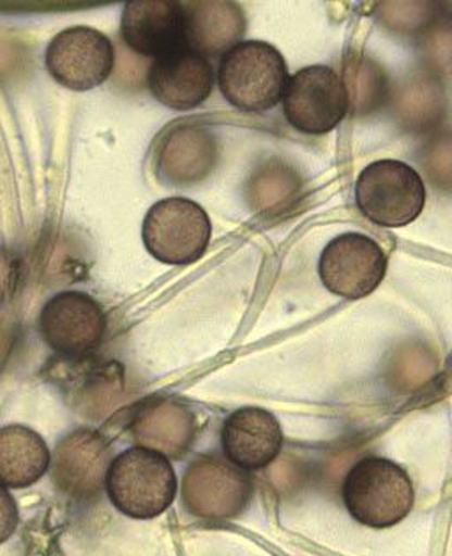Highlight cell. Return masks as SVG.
I'll use <instances>...</instances> for the list:
<instances>
[{
	"mask_svg": "<svg viewBox=\"0 0 452 556\" xmlns=\"http://www.w3.org/2000/svg\"><path fill=\"white\" fill-rule=\"evenodd\" d=\"M349 87L343 78L329 66L302 67L290 76L282 112L297 131L306 135H325L343 121L349 112Z\"/></svg>",
	"mask_w": 452,
	"mask_h": 556,
	"instance_id": "obj_7",
	"label": "cell"
},
{
	"mask_svg": "<svg viewBox=\"0 0 452 556\" xmlns=\"http://www.w3.org/2000/svg\"><path fill=\"white\" fill-rule=\"evenodd\" d=\"M112 463V451L103 434L95 429H75L53 451V484L71 500L90 502L106 488Z\"/></svg>",
	"mask_w": 452,
	"mask_h": 556,
	"instance_id": "obj_11",
	"label": "cell"
},
{
	"mask_svg": "<svg viewBox=\"0 0 452 556\" xmlns=\"http://www.w3.org/2000/svg\"><path fill=\"white\" fill-rule=\"evenodd\" d=\"M222 445L225 457L237 467L260 470L268 467L281 453V426L271 412L244 406L225 420Z\"/></svg>",
	"mask_w": 452,
	"mask_h": 556,
	"instance_id": "obj_14",
	"label": "cell"
},
{
	"mask_svg": "<svg viewBox=\"0 0 452 556\" xmlns=\"http://www.w3.org/2000/svg\"><path fill=\"white\" fill-rule=\"evenodd\" d=\"M106 493L115 509L133 519H154L174 504L177 477L168 457L151 448L118 454L110 468Z\"/></svg>",
	"mask_w": 452,
	"mask_h": 556,
	"instance_id": "obj_3",
	"label": "cell"
},
{
	"mask_svg": "<svg viewBox=\"0 0 452 556\" xmlns=\"http://www.w3.org/2000/svg\"><path fill=\"white\" fill-rule=\"evenodd\" d=\"M355 202L378 227L401 228L423 213L426 188L417 170L403 161H373L355 182Z\"/></svg>",
	"mask_w": 452,
	"mask_h": 556,
	"instance_id": "obj_4",
	"label": "cell"
},
{
	"mask_svg": "<svg viewBox=\"0 0 452 556\" xmlns=\"http://www.w3.org/2000/svg\"><path fill=\"white\" fill-rule=\"evenodd\" d=\"M211 236V217L205 208L183 197L154 203L141 225L147 251L166 265H189L202 258Z\"/></svg>",
	"mask_w": 452,
	"mask_h": 556,
	"instance_id": "obj_6",
	"label": "cell"
},
{
	"mask_svg": "<svg viewBox=\"0 0 452 556\" xmlns=\"http://www.w3.org/2000/svg\"><path fill=\"white\" fill-rule=\"evenodd\" d=\"M341 496L357 523L377 530L401 523L415 502L414 484L405 468L380 456L364 457L350 468Z\"/></svg>",
	"mask_w": 452,
	"mask_h": 556,
	"instance_id": "obj_1",
	"label": "cell"
},
{
	"mask_svg": "<svg viewBox=\"0 0 452 556\" xmlns=\"http://www.w3.org/2000/svg\"><path fill=\"white\" fill-rule=\"evenodd\" d=\"M287 62L278 48L265 41H240L223 53L217 84L228 103L244 112L273 110L285 96Z\"/></svg>",
	"mask_w": 452,
	"mask_h": 556,
	"instance_id": "obj_2",
	"label": "cell"
},
{
	"mask_svg": "<svg viewBox=\"0 0 452 556\" xmlns=\"http://www.w3.org/2000/svg\"><path fill=\"white\" fill-rule=\"evenodd\" d=\"M39 334L64 357L92 354L106 334V313L89 293L67 290L56 293L39 313Z\"/></svg>",
	"mask_w": 452,
	"mask_h": 556,
	"instance_id": "obj_8",
	"label": "cell"
},
{
	"mask_svg": "<svg viewBox=\"0 0 452 556\" xmlns=\"http://www.w3.org/2000/svg\"><path fill=\"white\" fill-rule=\"evenodd\" d=\"M318 273L324 287L338 298H367L386 278V251L364 233H341L322 251Z\"/></svg>",
	"mask_w": 452,
	"mask_h": 556,
	"instance_id": "obj_10",
	"label": "cell"
},
{
	"mask_svg": "<svg viewBox=\"0 0 452 556\" xmlns=\"http://www.w3.org/2000/svg\"><path fill=\"white\" fill-rule=\"evenodd\" d=\"M214 78L209 59L189 47L155 59L147 73V84L155 100L179 112L205 103L214 89Z\"/></svg>",
	"mask_w": 452,
	"mask_h": 556,
	"instance_id": "obj_13",
	"label": "cell"
},
{
	"mask_svg": "<svg viewBox=\"0 0 452 556\" xmlns=\"http://www.w3.org/2000/svg\"><path fill=\"white\" fill-rule=\"evenodd\" d=\"M50 462L47 443L33 429L11 425L0 431V476L5 488L18 490L38 482Z\"/></svg>",
	"mask_w": 452,
	"mask_h": 556,
	"instance_id": "obj_17",
	"label": "cell"
},
{
	"mask_svg": "<svg viewBox=\"0 0 452 556\" xmlns=\"http://www.w3.org/2000/svg\"><path fill=\"white\" fill-rule=\"evenodd\" d=\"M214 140L208 131L200 129L184 128L174 131L172 137L166 138L165 146L161 147L160 172L161 177H166L168 182L180 185L183 179L184 165L191 160L203 177L211 172L214 165Z\"/></svg>",
	"mask_w": 452,
	"mask_h": 556,
	"instance_id": "obj_18",
	"label": "cell"
},
{
	"mask_svg": "<svg viewBox=\"0 0 452 556\" xmlns=\"http://www.w3.org/2000/svg\"><path fill=\"white\" fill-rule=\"evenodd\" d=\"M188 18V47L214 58L239 45L246 29L244 13L234 2L184 4Z\"/></svg>",
	"mask_w": 452,
	"mask_h": 556,
	"instance_id": "obj_16",
	"label": "cell"
},
{
	"mask_svg": "<svg viewBox=\"0 0 452 556\" xmlns=\"http://www.w3.org/2000/svg\"><path fill=\"white\" fill-rule=\"evenodd\" d=\"M253 479L228 457L205 454L184 471L183 504L203 521H230L244 513L253 496Z\"/></svg>",
	"mask_w": 452,
	"mask_h": 556,
	"instance_id": "obj_5",
	"label": "cell"
},
{
	"mask_svg": "<svg viewBox=\"0 0 452 556\" xmlns=\"http://www.w3.org/2000/svg\"><path fill=\"white\" fill-rule=\"evenodd\" d=\"M138 447L151 448L166 457L188 453L197 433L194 415L177 401L152 397L138 406L129 426Z\"/></svg>",
	"mask_w": 452,
	"mask_h": 556,
	"instance_id": "obj_15",
	"label": "cell"
},
{
	"mask_svg": "<svg viewBox=\"0 0 452 556\" xmlns=\"http://www.w3.org/2000/svg\"><path fill=\"white\" fill-rule=\"evenodd\" d=\"M121 34L133 52L165 58L188 47L186 8L174 0H131L123 11Z\"/></svg>",
	"mask_w": 452,
	"mask_h": 556,
	"instance_id": "obj_12",
	"label": "cell"
},
{
	"mask_svg": "<svg viewBox=\"0 0 452 556\" xmlns=\"http://www.w3.org/2000/svg\"><path fill=\"white\" fill-rule=\"evenodd\" d=\"M45 62L61 86L85 92L109 80L115 67V47L103 33L75 25L50 41Z\"/></svg>",
	"mask_w": 452,
	"mask_h": 556,
	"instance_id": "obj_9",
	"label": "cell"
}]
</instances>
